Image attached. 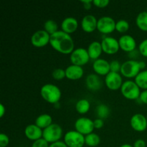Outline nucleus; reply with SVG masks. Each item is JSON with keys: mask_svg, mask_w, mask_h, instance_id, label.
<instances>
[{"mask_svg": "<svg viewBox=\"0 0 147 147\" xmlns=\"http://www.w3.org/2000/svg\"><path fill=\"white\" fill-rule=\"evenodd\" d=\"M50 44L52 47L62 54H71L75 50L74 41L70 34L63 30H58L50 35Z\"/></svg>", "mask_w": 147, "mask_h": 147, "instance_id": "f257e3e1", "label": "nucleus"}, {"mask_svg": "<svg viewBox=\"0 0 147 147\" xmlns=\"http://www.w3.org/2000/svg\"><path fill=\"white\" fill-rule=\"evenodd\" d=\"M40 95L44 100L50 103H58L61 98V90L57 86L52 83H47L42 86Z\"/></svg>", "mask_w": 147, "mask_h": 147, "instance_id": "f03ea898", "label": "nucleus"}, {"mask_svg": "<svg viewBox=\"0 0 147 147\" xmlns=\"http://www.w3.org/2000/svg\"><path fill=\"white\" fill-rule=\"evenodd\" d=\"M121 92L126 98L137 100L141 94L140 88L133 80H126L121 87Z\"/></svg>", "mask_w": 147, "mask_h": 147, "instance_id": "7ed1b4c3", "label": "nucleus"}, {"mask_svg": "<svg viewBox=\"0 0 147 147\" xmlns=\"http://www.w3.org/2000/svg\"><path fill=\"white\" fill-rule=\"evenodd\" d=\"M63 136V129L57 123H52L51 125L43 129L42 138L48 143H55L60 141Z\"/></svg>", "mask_w": 147, "mask_h": 147, "instance_id": "20e7f679", "label": "nucleus"}, {"mask_svg": "<svg viewBox=\"0 0 147 147\" xmlns=\"http://www.w3.org/2000/svg\"><path fill=\"white\" fill-rule=\"evenodd\" d=\"M140 65L139 61L136 60H129L121 64V74L128 78H136V76L140 73Z\"/></svg>", "mask_w": 147, "mask_h": 147, "instance_id": "39448f33", "label": "nucleus"}, {"mask_svg": "<svg viewBox=\"0 0 147 147\" xmlns=\"http://www.w3.org/2000/svg\"><path fill=\"white\" fill-rule=\"evenodd\" d=\"M64 142L68 147H83L85 136L77 131H69L64 135Z\"/></svg>", "mask_w": 147, "mask_h": 147, "instance_id": "423d86ee", "label": "nucleus"}, {"mask_svg": "<svg viewBox=\"0 0 147 147\" xmlns=\"http://www.w3.org/2000/svg\"><path fill=\"white\" fill-rule=\"evenodd\" d=\"M90 59L88 50L83 47L75 49L70 56V60L72 64L79 66H83L87 64Z\"/></svg>", "mask_w": 147, "mask_h": 147, "instance_id": "0eeeda50", "label": "nucleus"}, {"mask_svg": "<svg viewBox=\"0 0 147 147\" xmlns=\"http://www.w3.org/2000/svg\"><path fill=\"white\" fill-rule=\"evenodd\" d=\"M116 22L109 16H103L98 20L97 29L103 34H109L116 30Z\"/></svg>", "mask_w": 147, "mask_h": 147, "instance_id": "6e6552de", "label": "nucleus"}, {"mask_svg": "<svg viewBox=\"0 0 147 147\" xmlns=\"http://www.w3.org/2000/svg\"><path fill=\"white\" fill-rule=\"evenodd\" d=\"M76 131L81 134L86 136L90 133H93L94 128L93 121L87 117H80L75 122Z\"/></svg>", "mask_w": 147, "mask_h": 147, "instance_id": "1a4fd4ad", "label": "nucleus"}, {"mask_svg": "<svg viewBox=\"0 0 147 147\" xmlns=\"http://www.w3.org/2000/svg\"><path fill=\"white\" fill-rule=\"evenodd\" d=\"M50 34L45 30H37L31 37V42L36 47H42L50 43Z\"/></svg>", "mask_w": 147, "mask_h": 147, "instance_id": "9d476101", "label": "nucleus"}, {"mask_svg": "<svg viewBox=\"0 0 147 147\" xmlns=\"http://www.w3.org/2000/svg\"><path fill=\"white\" fill-rule=\"evenodd\" d=\"M102 45L103 52L109 55H113L119 51V40L113 37H105L100 42Z\"/></svg>", "mask_w": 147, "mask_h": 147, "instance_id": "9b49d317", "label": "nucleus"}, {"mask_svg": "<svg viewBox=\"0 0 147 147\" xmlns=\"http://www.w3.org/2000/svg\"><path fill=\"white\" fill-rule=\"evenodd\" d=\"M123 83V79L119 73L111 71L105 78V84L111 90H115L121 88Z\"/></svg>", "mask_w": 147, "mask_h": 147, "instance_id": "f8f14e48", "label": "nucleus"}, {"mask_svg": "<svg viewBox=\"0 0 147 147\" xmlns=\"http://www.w3.org/2000/svg\"><path fill=\"white\" fill-rule=\"evenodd\" d=\"M130 124L134 130L138 132L144 131L147 128L146 117L142 113H136L131 118Z\"/></svg>", "mask_w": 147, "mask_h": 147, "instance_id": "ddd939ff", "label": "nucleus"}, {"mask_svg": "<svg viewBox=\"0 0 147 147\" xmlns=\"http://www.w3.org/2000/svg\"><path fill=\"white\" fill-rule=\"evenodd\" d=\"M119 42L120 48L125 52L130 53L136 49V42L130 34H123L121 36L119 39Z\"/></svg>", "mask_w": 147, "mask_h": 147, "instance_id": "4468645a", "label": "nucleus"}, {"mask_svg": "<svg viewBox=\"0 0 147 147\" xmlns=\"http://www.w3.org/2000/svg\"><path fill=\"white\" fill-rule=\"evenodd\" d=\"M93 70L97 75L106 76L111 72L110 63L103 58H98L93 63Z\"/></svg>", "mask_w": 147, "mask_h": 147, "instance_id": "2eb2a0df", "label": "nucleus"}, {"mask_svg": "<svg viewBox=\"0 0 147 147\" xmlns=\"http://www.w3.org/2000/svg\"><path fill=\"white\" fill-rule=\"evenodd\" d=\"M97 23L98 20L94 15L87 14L82 19L81 27L86 32H92L97 29Z\"/></svg>", "mask_w": 147, "mask_h": 147, "instance_id": "dca6fc26", "label": "nucleus"}, {"mask_svg": "<svg viewBox=\"0 0 147 147\" xmlns=\"http://www.w3.org/2000/svg\"><path fill=\"white\" fill-rule=\"evenodd\" d=\"M24 134L27 139L32 141H37L42 138L43 130L34 124H30L24 129Z\"/></svg>", "mask_w": 147, "mask_h": 147, "instance_id": "f3484780", "label": "nucleus"}, {"mask_svg": "<svg viewBox=\"0 0 147 147\" xmlns=\"http://www.w3.org/2000/svg\"><path fill=\"white\" fill-rule=\"evenodd\" d=\"M83 74H84V70L82 66L72 64L65 69L66 78L70 80H78L83 77Z\"/></svg>", "mask_w": 147, "mask_h": 147, "instance_id": "a211bd4d", "label": "nucleus"}, {"mask_svg": "<svg viewBox=\"0 0 147 147\" xmlns=\"http://www.w3.org/2000/svg\"><path fill=\"white\" fill-rule=\"evenodd\" d=\"M78 27V22L75 17H67L63 20L61 23V29L63 32L70 34L76 31Z\"/></svg>", "mask_w": 147, "mask_h": 147, "instance_id": "6ab92c4d", "label": "nucleus"}, {"mask_svg": "<svg viewBox=\"0 0 147 147\" xmlns=\"http://www.w3.org/2000/svg\"><path fill=\"white\" fill-rule=\"evenodd\" d=\"M86 84L88 88L93 91L98 90L102 87V81L97 74L88 75L86 78Z\"/></svg>", "mask_w": 147, "mask_h": 147, "instance_id": "aec40b11", "label": "nucleus"}, {"mask_svg": "<svg viewBox=\"0 0 147 147\" xmlns=\"http://www.w3.org/2000/svg\"><path fill=\"white\" fill-rule=\"evenodd\" d=\"M88 53L90 59L96 60L99 58L103 52L101 43L98 41H93L90 43L88 47Z\"/></svg>", "mask_w": 147, "mask_h": 147, "instance_id": "412c9836", "label": "nucleus"}, {"mask_svg": "<svg viewBox=\"0 0 147 147\" xmlns=\"http://www.w3.org/2000/svg\"><path fill=\"white\" fill-rule=\"evenodd\" d=\"M52 123H53V118L47 113L40 115L35 120V124L42 129H46Z\"/></svg>", "mask_w": 147, "mask_h": 147, "instance_id": "4be33fe9", "label": "nucleus"}, {"mask_svg": "<svg viewBox=\"0 0 147 147\" xmlns=\"http://www.w3.org/2000/svg\"><path fill=\"white\" fill-rule=\"evenodd\" d=\"M100 138L97 134L90 133L85 136V144L90 147H96L100 144Z\"/></svg>", "mask_w": 147, "mask_h": 147, "instance_id": "5701e85b", "label": "nucleus"}, {"mask_svg": "<svg viewBox=\"0 0 147 147\" xmlns=\"http://www.w3.org/2000/svg\"><path fill=\"white\" fill-rule=\"evenodd\" d=\"M90 108V103L87 99H80L76 103V110L80 114H84L88 112Z\"/></svg>", "mask_w": 147, "mask_h": 147, "instance_id": "b1692460", "label": "nucleus"}, {"mask_svg": "<svg viewBox=\"0 0 147 147\" xmlns=\"http://www.w3.org/2000/svg\"><path fill=\"white\" fill-rule=\"evenodd\" d=\"M136 24L142 31L147 32V11H142L136 18Z\"/></svg>", "mask_w": 147, "mask_h": 147, "instance_id": "393cba45", "label": "nucleus"}, {"mask_svg": "<svg viewBox=\"0 0 147 147\" xmlns=\"http://www.w3.org/2000/svg\"><path fill=\"white\" fill-rule=\"evenodd\" d=\"M134 81L140 88L147 90V70L141 71L136 76Z\"/></svg>", "mask_w": 147, "mask_h": 147, "instance_id": "a878e982", "label": "nucleus"}, {"mask_svg": "<svg viewBox=\"0 0 147 147\" xmlns=\"http://www.w3.org/2000/svg\"><path fill=\"white\" fill-rule=\"evenodd\" d=\"M96 114L99 119H105L110 115V109L106 104L100 103L96 107Z\"/></svg>", "mask_w": 147, "mask_h": 147, "instance_id": "bb28decb", "label": "nucleus"}, {"mask_svg": "<svg viewBox=\"0 0 147 147\" xmlns=\"http://www.w3.org/2000/svg\"><path fill=\"white\" fill-rule=\"evenodd\" d=\"M44 30L50 35L58 31L57 23L53 20H48L44 23Z\"/></svg>", "mask_w": 147, "mask_h": 147, "instance_id": "cd10ccee", "label": "nucleus"}, {"mask_svg": "<svg viewBox=\"0 0 147 147\" xmlns=\"http://www.w3.org/2000/svg\"><path fill=\"white\" fill-rule=\"evenodd\" d=\"M129 23L128 21L125 20H119V21L116 22V30L121 33L126 32L129 30Z\"/></svg>", "mask_w": 147, "mask_h": 147, "instance_id": "c85d7f7f", "label": "nucleus"}, {"mask_svg": "<svg viewBox=\"0 0 147 147\" xmlns=\"http://www.w3.org/2000/svg\"><path fill=\"white\" fill-rule=\"evenodd\" d=\"M52 76H53V78L55 79V80H62V79L64 78L65 77H66L65 70H63V69L62 68L55 69L53 71V73H52Z\"/></svg>", "mask_w": 147, "mask_h": 147, "instance_id": "c756f323", "label": "nucleus"}, {"mask_svg": "<svg viewBox=\"0 0 147 147\" xmlns=\"http://www.w3.org/2000/svg\"><path fill=\"white\" fill-rule=\"evenodd\" d=\"M121 64L119 60H113L110 62V68L111 72L119 73L121 70Z\"/></svg>", "mask_w": 147, "mask_h": 147, "instance_id": "7c9ffc66", "label": "nucleus"}, {"mask_svg": "<svg viewBox=\"0 0 147 147\" xmlns=\"http://www.w3.org/2000/svg\"><path fill=\"white\" fill-rule=\"evenodd\" d=\"M139 51L141 55L147 57V39L141 42L139 45Z\"/></svg>", "mask_w": 147, "mask_h": 147, "instance_id": "2f4dec72", "label": "nucleus"}, {"mask_svg": "<svg viewBox=\"0 0 147 147\" xmlns=\"http://www.w3.org/2000/svg\"><path fill=\"white\" fill-rule=\"evenodd\" d=\"M49 143L44 139L43 138L38 139L37 141H34L33 144H32V147H49Z\"/></svg>", "mask_w": 147, "mask_h": 147, "instance_id": "473e14b6", "label": "nucleus"}, {"mask_svg": "<svg viewBox=\"0 0 147 147\" xmlns=\"http://www.w3.org/2000/svg\"><path fill=\"white\" fill-rule=\"evenodd\" d=\"M9 143V139L5 134L1 133L0 134V147H6Z\"/></svg>", "mask_w": 147, "mask_h": 147, "instance_id": "72a5a7b5", "label": "nucleus"}, {"mask_svg": "<svg viewBox=\"0 0 147 147\" xmlns=\"http://www.w3.org/2000/svg\"><path fill=\"white\" fill-rule=\"evenodd\" d=\"M109 3H110L109 0H94V1H93V4L97 7H100V8L107 7Z\"/></svg>", "mask_w": 147, "mask_h": 147, "instance_id": "f704fd0d", "label": "nucleus"}, {"mask_svg": "<svg viewBox=\"0 0 147 147\" xmlns=\"http://www.w3.org/2000/svg\"><path fill=\"white\" fill-rule=\"evenodd\" d=\"M93 124H94L95 129H101L103 126V125H104V121H103V119L98 118V119H95V120L93 121Z\"/></svg>", "mask_w": 147, "mask_h": 147, "instance_id": "c9c22d12", "label": "nucleus"}, {"mask_svg": "<svg viewBox=\"0 0 147 147\" xmlns=\"http://www.w3.org/2000/svg\"><path fill=\"white\" fill-rule=\"evenodd\" d=\"M139 98H140L142 103L147 104V90H144L143 91L141 92Z\"/></svg>", "mask_w": 147, "mask_h": 147, "instance_id": "e433bc0d", "label": "nucleus"}, {"mask_svg": "<svg viewBox=\"0 0 147 147\" xmlns=\"http://www.w3.org/2000/svg\"><path fill=\"white\" fill-rule=\"evenodd\" d=\"M134 147H146V142L143 139H137L134 144Z\"/></svg>", "mask_w": 147, "mask_h": 147, "instance_id": "4c0bfd02", "label": "nucleus"}, {"mask_svg": "<svg viewBox=\"0 0 147 147\" xmlns=\"http://www.w3.org/2000/svg\"><path fill=\"white\" fill-rule=\"evenodd\" d=\"M49 147H68L67 145L65 144L64 142H61V141H59V142H55V143L51 144H50Z\"/></svg>", "mask_w": 147, "mask_h": 147, "instance_id": "58836bf2", "label": "nucleus"}, {"mask_svg": "<svg viewBox=\"0 0 147 147\" xmlns=\"http://www.w3.org/2000/svg\"><path fill=\"white\" fill-rule=\"evenodd\" d=\"M82 3L83 4L84 7L86 9H89L91 8L93 1H91V0H86V1H82Z\"/></svg>", "mask_w": 147, "mask_h": 147, "instance_id": "ea45409f", "label": "nucleus"}, {"mask_svg": "<svg viewBox=\"0 0 147 147\" xmlns=\"http://www.w3.org/2000/svg\"><path fill=\"white\" fill-rule=\"evenodd\" d=\"M0 110H1V113H0V117L2 118L4 116V113H5V108H4V105L2 103L0 104Z\"/></svg>", "mask_w": 147, "mask_h": 147, "instance_id": "a19ab883", "label": "nucleus"}, {"mask_svg": "<svg viewBox=\"0 0 147 147\" xmlns=\"http://www.w3.org/2000/svg\"><path fill=\"white\" fill-rule=\"evenodd\" d=\"M139 65H140V68L142 70V69H144L146 67V63L144 61H139Z\"/></svg>", "mask_w": 147, "mask_h": 147, "instance_id": "79ce46f5", "label": "nucleus"}, {"mask_svg": "<svg viewBox=\"0 0 147 147\" xmlns=\"http://www.w3.org/2000/svg\"><path fill=\"white\" fill-rule=\"evenodd\" d=\"M120 147H134V146H131V144H122Z\"/></svg>", "mask_w": 147, "mask_h": 147, "instance_id": "37998d69", "label": "nucleus"}, {"mask_svg": "<svg viewBox=\"0 0 147 147\" xmlns=\"http://www.w3.org/2000/svg\"><path fill=\"white\" fill-rule=\"evenodd\" d=\"M146 11H147V7H146Z\"/></svg>", "mask_w": 147, "mask_h": 147, "instance_id": "c03bdc74", "label": "nucleus"}, {"mask_svg": "<svg viewBox=\"0 0 147 147\" xmlns=\"http://www.w3.org/2000/svg\"><path fill=\"white\" fill-rule=\"evenodd\" d=\"M146 119H147V116H146Z\"/></svg>", "mask_w": 147, "mask_h": 147, "instance_id": "a18cd8bd", "label": "nucleus"}]
</instances>
